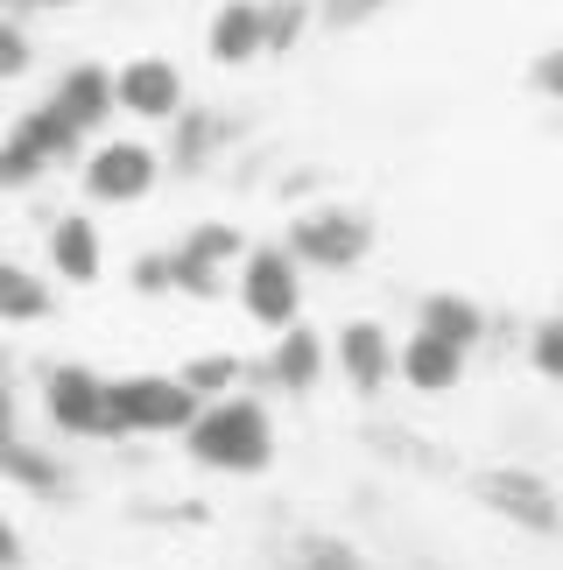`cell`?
<instances>
[{
    "label": "cell",
    "instance_id": "24",
    "mask_svg": "<svg viewBox=\"0 0 563 570\" xmlns=\"http://www.w3.org/2000/svg\"><path fill=\"white\" fill-rule=\"evenodd\" d=\"M303 570H359V557L345 550V542H332V535H310L303 542Z\"/></svg>",
    "mask_w": 563,
    "mask_h": 570
},
{
    "label": "cell",
    "instance_id": "28",
    "mask_svg": "<svg viewBox=\"0 0 563 570\" xmlns=\"http://www.w3.org/2000/svg\"><path fill=\"white\" fill-rule=\"evenodd\" d=\"M0 444H14V402H8V387H0Z\"/></svg>",
    "mask_w": 563,
    "mask_h": 570
},
{
    "label": "cell",
    "instance_id": "8",
    "mask_svg": "<svg viewBox=\"0 0 563 570\" xmlns=\"http://www.w3.org/2000/svg\"><path fill=\"white\" fill-rule=\"evenodd\" d=\"M42 415H50L63 436H113L106 374H92V366H50V374H42Z\"/></svg>",
    "mask_w": 563,
    "mask_h": 570
},
{
    "label": "cell",
    "instance_id": "12",
    "mask_svg": "<svg viewBox=\"0 0 563 570\" xmlns=\"http://www.w3.org/2000/svg\"><path fill=\"white\" fill-rule=\"evenodd\" d=\"M324 366H332V338H324V332H310V324L296 317L289 332H275V345H268V366H261V381H268L275 394H317Z\"/></svg>",
    "mask_w": 563,
    "mask_h": 570
},
{
    "label": "cell",
    "instance_id": "30",
    "mask_svg": "<svg viewBox=\"0 0 563 570\" xmlns=\"http://www.w3.org/2000/svg\"><path fill=\"white\" fill-rule=\"evenodd\" d=\"M29 8H78V0H29Z\"/></svg>",
    "mask_w": 563,
    "mask_h": 570
},
{
    "label": "cell",
    "instance_id": "21",
    "mask_svg": "<svg viewBox=\"0 0 563 570\" xmlns=\"http://www.w3.org/2000/svg\"><path fill=\"white\" fill-rule=\"evenodd\" d=\"M529 366H535L550 387H563V311L543 317V324H529Z\"/></svg>",
    "mask_w": 563,
    "mask_h": 570
},
{
    "label": "cell",
    "instance_id": "19",
    "mask_svg": "<svg viewBox=\"0 0 563 570\" xmlns=\"http://www.w3.org/2000/svg\"><path fill=\"white\" fill-rule=\"evenodd\" d=\"M247 374H254V366L240 353H198V360L184 366V387L198 394V402H219V394H240Z\"/></svg>",
    "mask_w": 563,
    "mask_h": 570
},
{
    "label": "cell",
    "instance_id": "16",
    "mask_svg": "<svg viewBox=\"0 0 563 570\" xmlns=\"http://www.w3.org/2000/svg\"><path fill=\"white\" fill-rule=\"evenodd\" d=\"M50 99L85 127V135H99V127L120 114V106H113V71H106V63H63L57 85H50Z\"/></svg>",
    "mask_w": 563,
    "mask_h": 570
},
{
    "label": "cell",
    "instance_id": "17",
    "mask_svg": "<svg viewBox=\"0 0 563 570\" xmlns=\"http://www.w3.org/2000/svg\"><path fill=\"white\" fill-rule=\"evenodd\" d=\"M416 324H423V332H437V338H451V345H465V353L486 338V311L472 296H458V289H429L416 303Z\"/></svg>",
    "mask_w": 563,
    "mask_h": 570
},
{
    "label": "cell",
    "instance_id": "1",
    "mask_svg": "<svg viewBox=\"0 0 563 570\" xmlns=\"http://www.w3.org/2000/svg\"><path fill=\"white\" fill-rule=\"evenodd\" d=\"M184 451H190V465H205V472L247 479V472L275 465V423L254 394H219V402H205L198 423L184 430Z\"/></svg>",
    "mask_w": 563,
    "mask_h": 570
},
{
    "label": "cell",
    "instance_id": "4",
    "mask_svg": "<svg viewBox=\"0 0 563 570\" xmlns=\"http://www.w3.org/2000/svg\"><path fill=\"white\" fill-rule=\"evenodd\" d=\"M240 311L261 324V332H289L303 317V261L282 247H247L240 261Z\"/></svg>",
    "mask_w": 563,
    "mask_h": 570
},
{
    "label": "cell",
    "instance_id": "29",
    "mask_svg": "<svg viewBox=\"0 0 563 570\" xmlns=\"http://www.w3.org/2000/svg\"><path fill=\"white\" fill-rule=\"evenodd\" d=\"M21 557V542H14V529H8V514H0V563H14Z\"/></svg>",
    "mask_w": 563,
    "mask_h": 570
},
{
    "label": "cell",
    "instance_id": "26",
    "mask_svg": "<svg viewBox=\"0 0 563 570\" xmlns=\"http://www.w3.org/2000/svg\"><path fill=\"white\" fill-rule=\"evenodd\" d=\"M381 8H387V0H324L317 14L332 21V29H359V21H374Z\"/></svg>",
    "mask_w": 563,
    "mask_h": 570
},
{
    "label": "cell",
    "instance_id": "3",
    "mask_svg": "<svg viewBox=\"0 0 563 570\" xmlns=\"http://www.w3.org/2000/svg\"><path fill=\"white\" fill-rule=\"evenodd\" d=\"M282 247L317 275H345L374 254V218L359 205H310V212L289 218V239H282Z\"/></svg>",
    "mask_w": 563,
    "mask_h": 570
},
{
    "label": "cell",
    "instance_id": "18",
    "mask_svg": "<svg viewBox=\"0 0 563 570\" xmlns=\"http://www.w3.org/2000/svg\"><path fill=\"white\" fill-rule=\"evenodd\" d=\"M57 311V289L21 261H0V324H42Z\"/></svg>",
    "mask_w": 563,
    "mask_h": 570
},
{
    "label": "cell",
    "instance_id": "7",
    "mask_svg": "<svg viewBox=\"0 0 563 570\" xmlns=\"http://www.w3.org/2000/svg\"><path fill=\"white\" fill-rule=\"evenodd\" d=\"M480 508H493L501 521H514V529H529V535L563 529V493L529 465H486L480 472Z\"/></svg>",
    "mask_w": 563,
    "mask_h": 570
},
{
    "label": "cell",
    "instance_id": "10",
    "mask_svg": "<svg viewBox=\"0 0 563 570\" xmlns=\"http://www.w3.org/2000/svg\"><path fill=\"white\" fill-rule=\"evenodd\" d=\"M332 366H338V381L353 387V394H374L395 381V332L387 324H374V317H353V324H338L332 332Z\"/></svg>",
    "mask_w": 563,
    "mask_h": 570
},
{
    "label": "cell",
    "instance_id": "11",
    "mask_svg": "<svg viewBox=\"0 0 563 570\" xmlns=\"http://www.w3.org/2000/svg\"><path fill=\"white\" fill-rule=\"evenodd\" d=\"M465 366H472L465 345L423 332V324L395 345V381H402L408 394H458V387H465Z\"/></svg>",
    "mask_w": 563,
    "mask_h": 570
},
{
    "label": "cell",
    "instance_id": "9",
    "mask_svg": "<svg viewBox=\"0 0 563 570\" xmlns=\"http://www.w3.org/2000/svg\"><path fill=\"white\" fill-rule=\"evenodd\" d=\"M113 106L127 120H148V127H169L184 114V71L169 57H127L113 71Z\"/></svg>",
    "mask_w": 563,
    "mask_h": 570
},
{
    "label": "cell",
    "instance_id": "32",
    "mask_svg": "<svg viewBox=\"0 0 563 570\" xmlns=\"http://www.w3.org/2000/svg\"><path fill=\"white\" fill-rule=\"evenodd\" d=\"M556 311H563V303H556Z\"/></svg>",
    "mask_w": 563,
    "mask_h": 570
},
{
    "label": "cell",
    "instance_id": "31",
    "mask_svg": "<svg viewBox=\"0 0 563 570\" xmlns=\"http://www.w3.org/2000/svg\"><path fill=\"white\" fill-rule=\"evenodd\" d=\"M0 8H8V0H0Z\"/></svg>",
    "mask_w": 563,
    "mask_h": 570
},
{
    "label": "cell",
    "instance_id": "20",
    "mask_svg": "<svg viewBox=\"0 0 563 570\" xmlns=\"http://www.w3.org/2000/svg\"><path fill=\"white\" fill-rule=\"evenodd\" d=\"M261 14H268V57H289L310 29V0H268Z\"/></svg>",
    "mask_w": 563,
    "mask_h": 570
},
{
    "label": "cell",
    "instance_id": "15",
    "mask_svg": "<svg viewBox=\"0 0 563 570\" xmlns=\"http://www.w3.org/2000/svg\"><path fill=\"white\" fill-rule=\"evenodd\" d=\"M42 254H50V275L71 282V289L99 282V268H106V239H99V226L85 212H63L57 226L42 233Z\"/></svg>",
    "mask_w": 563,
    "mask_h": 570
},
{
    "label": "cell",
    "instance_id": "5",
    "mask_svg": "<svg viewBox=\"0 0 563 570\" xmlns=\"http://www.w3.org/2000/svg\"><path fill=\"white\" fill-rule=\"evenodd\" d=\"M78 184L92 205H141L162 184V156L148 141H99L78 156Z\"/></svg>",
    "mask_w": 563,
    "mask_h": 570
},
{
    "label": "cell",
    "instance_id": "27",
    "mask_svg": "<svg viewBox=\"0 0 563 570\" xmlns=\"http://www.w3.org/2000/svg\"><path fill=\"white\" fill-rule=\"evenodd\" d=\"M127 275H135V289H141V296H162V289H169V247H162V254H141Z\"/></svg>",
    "mask_w": 563,
    "mask_h": 570
},
{
    "label": "cell",
    "instance_id": "22",
    "mask_svg": "<svg viewBox=\"0 0 563 570\" xmlns=\"http://www.w3.org/2000/svg\"><path fill=\"white\" fill-rule=\"evenodd\" d=\"M29 36H21V21H8V14H0V85H14L21 71H29Z\"/></svg>",
    "mask_w": 563,
    "mask_h": 570
},
{
    "label": "cell",
    "instance_id": "13",
    "mask_svg": "<svg viewBox=\"0 0 563 570\" xmlns=\"http://www.w3.org/2000/svg\"><path fill=\"white\" fill-rule=\"evenodd\" d=\"M8 141L21 148L29 163H42V169H63L71 156H85V127L63 114L57 99H42V106H29L14 127H8Z\"/></svg>",
    "mask_w": 563,
    "mask_h": 570
},
{
    "label": "cell",
    "instance_id": "23",
    "mask_svg": "<svg viewBox=\"0 0 563 570\" xmlns=\"http://www.w3.org/2000/svg\"><path fill=\"white\" fill-rule=\"evenodd\" d=\"M529 85H535V99L563 106V42H550V50H543V57L529 63Z\"/></svg>",
    "mask_w": 563,
    "mask_h": 570
},
{
    "label": "cell",
    "instance_id": "6",
    "mask_svg": "<svg viewBox=\"0 0 563 570\" xmlns=\"http://www.w3.org/2000/svg\"><path fill=\"white\" fill-rule=\"evenodd\" d=\"M233 261H247V239L240 226H226V218H205V226H190L177 247H169V289L184 296H226V268Z\"/></svg>",
    "mask_w": 563,
    "mask_h": 570
},
{
    "label": "cell",
    "instance_id": "2",
    "mask_svg": "<svg viewBox=\"0 0 563 570\" xmlns=\"http://www.w3.org/2000/svg\"><path fill=\"white\" fill-rule=\"evenodd\" d=\"M106 402H113V436H184L205 409L184 374H120L106 381Z\"/></svg>",
    "mask_w": 563,
    "mask_h": 570
},
{
    "label": "cell",
    "instance_id": "14",
    "mask_svg": "<svg viewBox=\"0 0 563 570\" xmlns=\"http://www.w3.org/2000/svg\"><path fill=\"white\" fill-rule=\"evenodd\" d=\"M205 57L226 63V71L268 57V14H261V0H226V8L205 21Z\"/></svg>",
    "mask_w": 563,
    "mask_h": 570
},
{
    "label": "cell",
    "instance_id": "25",
    "mask_svg": "<svg viewBox=\"0 0 563 570\" xmlns=\"http://www.w3.org/2000/svg\"><path fill=\"white\" fill-rule=\"evenodd\" d=\"M36 177H42V163H29L8 135H0V190H29Z\"/></svg>",
    "mask_w": 563,
    "mask_h": 570
}]
</instances>
